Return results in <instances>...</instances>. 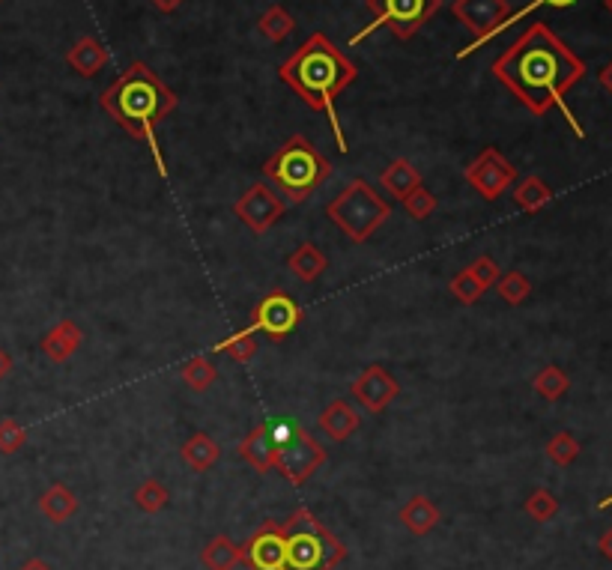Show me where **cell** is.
<instances>
[{
    "label": "cell",
    "mask_w": 612,
    "mask_h": 570,
    "mask_svg": "<svg viewBox=\"0 0 612 570\" xmlns=\"http://www.w3.org/2000/svg\"><path fill=\"white\" fill-rule=\"evenodd\" d=\"M257 30H260L269 42H284V39L296 30V18H293L281 3H272V6L260 15Z\"/></svg>",
    "instance_id": "cell-26"
},
{
    "label": "cell",
    "mask_w": 612,
    "mask_h": 570,
    "mask_svg": "<svg viewBox=\"0 0 612 570\" xmlns=\"http://www.w3.org/2000/svg\"><path fill=\"white\" fill-rule=\"evenodd\" d=\"M9 374H12V356L0 347V382L6 380Z\"/></svg>",
    "instance_id": "cell-39"
},
{
    "label": "cell",
    "mask_w": 612,
    "mask_h": 570,
    "mask_svg": "<svg viewBox=\"0 0 612 570\" xmlns=\"http://www.w3.org/2000/svg\"><path fill=\"white\" fill-rule=\"evenodd\" d=\"M326 215L347 239L362 245L392 218V206L368 180H353L344 191H338V197L329 200Z\"/></svg>",
    "instance_id": "cell-6"
},
{
    "label": "cell",
    "mask_w": 612,
    "mask_h": 570,
    "mask_svg": "<svg viewBox=\"0 0 612 570\" xmlns=\"http://www.w3.org/2000/svg\"><path fill=\"white\" fill-rule=\"evenodd\" d=\"M24 442L27 430L15 418H0V454H15L18 448H24Z\"/></svg>",
    "instance_id": "cell-36"
},
{
    "label": "cell",
    "mask_w": 612,
    "mask_h": 570,
    "mask_svg": "<svg viewBox=\"0 0 612 570\" xmlns=\"http://www.w3.org/2000/svg\"><path fill=\"white\" fill-rule=\"evenodd\" d=\"M353 397L371 412V415H380L386 412V406L401 394V382L395 380L383 365H368L353 385H350Z\"/></svg>",
    "instance_id": "cell-14"
},
{
    "label": "cell",
    "mask_w": 612,
    "mask_h": 570,
    "mask_svg": "<svg viewBox=\"0 0 612 570\" xmlns=\"http://www.w3.org/2000/svg\"><path fill=\"white\" fill-rule=\"evenodd\" d=\"M284 570H338L347 559L344 541L299 505L284 523Z\"/></svg>",
    "instance_id": "cell-5"
},
{
    "label": "cell",
    "mask_w": 612,
    "mask_h": 570,
    "mask_svg": "<svg viewBox=\"0 0 612 570\" xmlns=\"http://www.w3.org/2000/svg\"><path fill=\"white\" fill-rule=\"evenodd\" d=\"M404 203V209H407L409 215L415 218V221H424V218H430L433 212H436V206H439V200H436V194L433 191L424 189V183L418 186V189H412L401 200Z\"/></svg>",
    "instance_id": "cell-35"
},
{
    "label": "cell",
    "mask_w": 612,
    "mask_h": 570,
    "mask_svg": "<svg viewBox=\"0 0 612 570\" xmlns=\"http://www.w3.org/2000/svg\"><path fill=\"white\" fill-rule=\"evenodd\" d=\"M365 6L371 9L374 21L350 36V45L365 42L380 27H389L395 39L407 42L442 9V0H365Z\"/></svg>",
    "instance_id": "cell-8"
},
{
    "label": "cell",
    "mask_w": 612,
    "mask_h": 570,
    "mask_svg": "<svg viewBox=\"0 0 612 570\" xmlns=\"http://www.w3.org/2000/svg\"><path fill=\"white\" fill-rule=\"evenodd\" d=\"M448 290H451V296L460 302V305H475L487 290L472 278V272H469V266H463L451 281H448Z\"/></svg>",
    "instance_id": "cell-34"
},
{
    "label": "cell",
    "mask_w": 612,
    "mask_h": 570,
    "mask_svg": "<svg viewBox=\"0 0 612 570\" xmlns=\"http://www.w3.org/2000/svg\"><path fill=\"white\" fill-rule=\"evenodd\" d=\"M598 78H601V87H604V90H607V93L612 96V60L607 63V66H604V69H601V75H598Z\"/></svg>",
    "instance_id": "cell-41"
},
{
    "label": "cell",
    "mask_w": 612,
    "mask_h": 570,
    "mask_svg": "<svg viewBox=\"0 0 612 570\" xmlns=\"http://www.w3.org/2000/svg\"><path fill=\"white\" fill-rule=\"evenodd\" d=\"M469 272H472V278L484 287V290H490V287H496V281H499V263L490 257V254H481V257H475L472 263H469Z\"/></svg>",
    "instance_id": "cell-37"
},
{
    "label": "cell",
    "mask_w": 612,
    "mask_h": 570,
    "mask_svg": "<svg viewBox=\"0 0 612 570\" xmlns=\"http://www.w3.org/2000/svg\"><path fill=\"white\" fill-rule=\"evenodd\" d=\"M272 439H275L272 469H278L290 487H302L326 463V448L308 430L278 424V427H272Z\"/></svg>",
    "instance_id": "cell-7"
},
{
    "label": "cell",
    "mask_w": 612,
    "mask_h": 570,
    "mask_svg": "<svg viewBox=\"0 0 612 570\" xmlns=\"http://www.w3.org/2000/svg\"><path fill=\"white\" fill-rule=\"evenodd\" d=\"M398 520L407 526L409 535L424 538V535H430V532L439 526L442 514H439V508H436L433 499H427V496H412L407 505L398 511Z\"/></svg>",
    "instance_id": "cell-20"
},
{
    "label": "cell",
    "mask_w": 612,
    "mask_h": 570,
    "mask_svg": "<svg viewBox=\"0 0 612 570\" xmlns=\"http://www.w3.org/2000/svg\"><path fill=\"white\" fill-rule=\"evenodd\" d=\"M532 385H535V391L544 397V400H550V403H556L559 397H565L568 394V388H571V377L562 371V368H556V365H547V368H541L538 374H535V380H532Z\"/></svg>",
    "instance_id": "cell-28"
},
{
    "label": "cell",
    "mask_w": 612,
    "mask_h": 570,
    "mask_svg": "<svg viewBox=\"0 0 612 570\" xmlns=\"http://www.w3.org/2000/svg\"><path fill=\"white\" fill-rule=\"evenodd\" d=\"M36 508H39V514L48 520V523H54V526H60V523H66L69 517H75L78 514V508H81V502H78V496H75V490H69L66 484H60V481H54L39 499H36Z\"/></svg>",
    "instance_id": "cell-19"
},
{
    "label": "cell",
    "mask_w": 612,
    "mask_h": 570,
    "mask_svg": "<svg viewBox=\"0 0 612 570\" xmlns=\"http://www.w3.org/2000/svg\"><path fill=\"white\" fill-rule=\"evenodd\" d=\"M233 212L239 215V221L251 230V233H266L272 230V224L287 212V203L278 191L266 183H254L245 191L236 203Z\"/></svg>",
    "instance_id": "cell-12"
},
{
    "label": "cell",
    "mask_w": 612,
    "mask_h": 570,
    "mask_svg": "<svg viewBox=\"0 0 612 570\" xmlns=\"http://www.w3.org/2000/svg\"><path fill=\"white\" fill-rule=\"evenodd\" d=\"M380 186L389 191L392 197L404 200L409 191L421 186V174L409 159H395L383 174H380Z\"/></svg>",
    "instance_id": "cell-24"
},
{
    "label": "cell",
    "mask_w": 612,
    "mask_h": 570,
    "mask_svg": "<svg viewBox=\"0 0 612 570\" xmlns=\"http://www.w3.org/2000/svg\"><path fill=\"white\" fill-rule=\"evenodd\" d=\"M451 12L454 18L472 33V42L466 48H460V60L469 57L472 51L484 48L499 30L502 24L508 21L511 15V3L508 0H454L451 3Z\"/></svg>",
    "instance_id": "cell-9"
},
{
    "label": "cell",
    "mask_w": 612,
    "mask_h": 570,
    "mask_svg": "<svg viewBox=\"0 0 612 570\" xmlns=\"http://www.w3.org/2000/svg\"><path fill=\"white\" fill-rule=\"evenodd\" d=\"M496 293L502 296L505 305L517 308V305H523V302L532 296V281H529L523 272L511 269V272L499 275V281H496Z\"/></svg>",
    "instance_id": "cell-29"
},
{
    "label": "cell",
    "mask_w": 612,
    "mask_h": 570,
    "mask_svg": "<svg viewBox=\"0 0 612 570\" xmlns=\"http://www.w3.org/2000/svg\"><path fill=\"white\" fill-rule=\"evenodd\" d=\"M111 54L108 48L96 39V36H81L69 51H66V63L81 75V78H93L108 66Z\"/></svg>",
    "instance_id": "cell-18"
},
{
    "label": "cell",
    "mask_w": 612,
    "mask_h": 570,
    "mask_svg": "<svg viewBox=\"0 0 612 570\" xmlns=\"http://www.w3.org/2000/svg\"><path fill=\"white\" fill-rule=\"evenodd\" d=\"M463 180L478 191L484 200H499L505 191L517 183V168H514L496 147H484V150L463 168Z\"/></svg>",
    "instance_id": "cell-11"
},
{
    "label": "cell",
    "mask_w": 612,
    "mask_h": 570,
    "mask_svg": "<svg viewBox=\"0 0 612 570\" xmlns=\"http://www.w3.org/2000/svg\"><path fill=\"white\" fill-rule=\"evenodd\" d=\"M180 377H183V382H186L192 391H206L212 382L218 380V371H215V365H212L206 356H195V359H189V362L183 365Z\"/></svg>",
    "instance_id": "cell-32"
},
{
    "label": "cell",
    "mask_w": 612,
    "mask_h": 570,
    "mask_svg": "<svg viewBox=\"0 0 612 570\" xmlns=\"http://www.w3.org/2000/svg\"><path fill=\"white\" fill-rule=\"evenodd\" d=\"M132 502H135L138 511H144V514H159V511L171 502V493H168V487H165L159 478H144V481L138 484V490L132 493Z\"/></svg>",
    "instance_id": "cell-27"
},
{
    "label": "cell",
    "mask_w": 612,
    "mask_h": 570,
    "mask_svg": "<svg viewBox=\"0 0 612 570\" xmlns=\"http://www.w3.org/2000/svg\"><path fill=\"white\" fill-rule=\"evenodd\" d=\"M598 550H601V556H604L607 562H612V526L598 538Z\"/></svg>",
    "instance_id": "cell-38"
},
{
    "label": "cell",
    "mask_w": 612,
    "mask_h": 570,
    "mask_svg": "<svg viewBox=\"0 0 612 570\" xmlns=\"http://www.w3.org/2000/svg\"><path fill=\"white\" fill-rule=\"evenodd\" d=\"M329 260L326 254L314 245V242H302L290 257H287V269L302 281V284H314L323 272H326Z\"/></svg>",
    "instance_id": "cell-22"
},
{
    "label": "cell",
    "mask_w": 612,
    "mask_h": 570,
    "mask_svg": "<svg viewBox=\"0 0 612 570\" xmlns=\"http://www.w3.org/2000/svg\"><path fill=\"white\" fill-rule=\"evenodd\" d=\"M547 457L556 463V466H571L580 454H583V445L568 433V430H559L547 439Z\"/></svg>",
    "instance_id": "cell-31"
},
{
    "label": "cell",
    "mask_w": 612,
    "mask_h": 570,
    "mask_svg": "<svg viewBox=\"0 0 612 570\" xmlns=\"http://www.w3.org/2000/svg\"><path fill=\"white\" fill-rule=\"evenodd\" d=\"M242 565L248 570H284V526L266 520L242 544Z\"/></svg>",
    "instance_id": "cell-13"
},
{
    "label": "cell",
    "mask_w": 612,
    "mask_h": 570,
    "mask_svg": "<svg viewBox=\"0 0 612 570\" xmlns=\"http://www.w3.org/2000/svg\"><path fill=\"white\" fill-rule=\"evenodd\" d=\"M0 3H3V0H0Z\"/></svg>",
    "instance_id": "cell-46"
},
{
    "label": "cell",
    "mask_w": 612,
    "mask_h": 570,
    "mask_svg": "<svg viewBox=\"0 0 612 570\" xmlns=\"http://www.w3.org/2000/svg\"><path fill=\"white\" fill-rule=\"evenodd\" d=\"M278 78L311 108L329 114L335 144L341 153H347V138L341 132V117L335 102L341 93L359 78L356 63L326 36V33H311L281 66Z\"/></svg>",
    "instance_id": "cell-2"
},
{
    "label": "cell",
    "mask_w": 612,
    "mask_h": 570,
    "mask_svg": "<svg viewBox=\"0 0 612 570\" xmlns=\"http://www.w3.org/2000/svg\"><path fill=\"white\" fill-rule=\"evenodd\" d=\"M317 427L332 442H347L362 427V418H359V412H356V406L350 400H332L329 406H323V412L317 418Z\"/></svg>",
    "instance_id": "cell-17"
},
{
    "label": "cell",
    "mask_w": 612,
    "mask_h": 570,
    "mask_svg": "<svg viewBox=\"0 0 612 570\" xmlns=\"http://www.w3.org/2000/svg\"><path fill=\"white\" fill-rule=\"evenodd\" d=\"M302 323V308L299 302L287 293V290H269L254 308H251V320L248 329L251 332H263L269 341H284L290 338Z\"/></svg>",
    "instance_id": "cell-10"
},
{
    "label": "cell",
    "mask_w": 612,
    "mask_h": 570,
    "mask_svg": "<svg viewBox=\"0 0 612 570\" xmlns=\"http://www.w3.org/2000/svg\"><path fill=\"white\" fill-rule=\"evenodd\" d=\"M604 3H607V9H610V12H612V0H604Z\"/></svg>",
    "instance_id": "cell-45"
},
{
    "label": "cell",
    "mask_w": 612,
    "mask_h": 570,
    "mask_svg": "<svg viewBox=\"0 0 612 570\" xmlns=\"http://www.w3.org/2000/svg\"><path fill=\"white\" fill-rule=\"evenodd\" d=\"M99 105L129 138L147 144L159 174L168 177L165 156L156 141V129L162 120H168L177 111L180 96L147 63L135 60L114 84L105 87V93L99 96Z\"/></svg>",
    "instance_id": "cell-3"
},
{
    "label": "cell",
    "mask_w": 612,
    "mask_h": 570,
    "mask_svg": "<svg viewBox=\"0 0 612 570\" xmlns=\"http://www.w3.org/2000/svg\"><path fill=\"white\" fill-rule=\"evenodd\" d=\"M84 344V329L75 323V320H60L57 326L48 329V335L42 338V353L54 362V365H63L69 362Z\"/></svg>",
    "instance_id": "cell-16"
},
{
    "label": "cell",
    "mask_w": 612,
    "mask_h": 570,
    "mask_svg": "<svg viewBox=\"0 0 612 570\" xmlns=\"http://www.w3.org/2000/svg\"><path fill=\"white\" fill-rule=\"evenodd\" d=\"M239 457L257 472L266 475L275 463V439H272V427L269 424H257L251 427L242 442H239Z\"/></svg>",
    "instance_id": "cell-15"
},
{
    "label": "cell",
    "mask_w": 612,
    "mask_h": 570,
    "mask_svg": "<svg viewBox=\"0 0 612 570\" xmlns=\"http://www.w3.org/2000/svg\"><path fill=\"white\" fill-rule=\"evenodd\" d=\"M18 570H54V568H51L48 562H42V559H27Z\"/></svg>",
    "instance_id": "cell-42"
},
{
    "label": "cell",
    "mask_w": 612,
    "mask_h": 570,
    "mask_svg": "<svg viewBox=\"0 0 612 570\" xmlns=\"http://www.w3.org/2000/svg\"><path fill=\"white\" fill-rule=\"evenodd\" d=\"M201 565L206 570H236L242 565V547L233 544L227 535H215L201 550Z\"/></svg>",
    "instance_id": "cell-23"
},
{
    "label": "cell",
    "mask_w": 612,
    "mask_h": 570,
    "mask_svg": "<svg viewBox=\"0 0 612 570\" xmlns=\"http://www.w3.org/2000/svg\"><path fill=\"white\" fill-rule=\"evenodd\" d=\"M490 72L529 114L544 117L553 108H562L574 132L583 138V129L574 120L565 96L574 84L583 81L586 63L547 24H532L493 60Z\"/></svg>",
    "instance_id": "cell-1"
},
{
    "label": "cell",
    "mask_w": 612,
    "mask_h": 570,
    "mask_svg": "<svg viewBox=\"0 0 612 570\" xmlns=\"http://www.w3.org/2000/svg\"><path fill=\"white\" fill-rule=\"evenodd\" d=\"M577 0H541V6H556V9H565V6H574Z\"/></svg>",
    "instance_id": "cell-43"
},
{
    "label": "cell",
    "mask_w": 612,
    "mask_h": 570,
    "mask_svg": "<svg viewBox=\"0 0 612 570\" xmlns=\"http://www.w3.org/2000/svg\"><path fill=\"white\" fill-rule=\"evenodd\" d=\"M180 457H183V463H186L192 472L204 475V472H209V469L221 460V445H218L212 436H206V433L198 430V433H192V436L183 442Z\"/></svg>",
    "instance_id": "cell-21"
},
{
    "label": "cell",
    "mask_w": 612,
    "mask_h": 570,
    "mask_svg": "<svg viewBox=\"0 0 612 570\" xmlns=\"http://www.w3.org/2000/svg\"><path fill=\"white\" fill-rule=\"evenodd\" d=\"M553 200V189L541 180V177H535V174H529V177H523L520 183H517V189H514V203L523 209V212H541L547 203Z\"/></svg>",
    "instance_id": "cell-25"
},
{
    "label": "cell",
    "mask_w": 612,
    "mask_h": 570,
    "mask_svg": "<svg viewBox=\"0 0 612 570\" xmlns=\"http://www.w3.org/2000/svg\"><path fill=\"white\" fill-rule=\"evenodd\" d=\"M612 505V496H607V499H604V502H601V505H598V508H601V511H604V508H610Z\"/></svg>",
    "instance_id": "cell-44"
},
{
    "label": "cell",
    "mask_w": 612,
    "mask_h": 570,
    "mask_svg": "<svg viewBox=\"0 0 612 570\" xmlns=\"http://www.w3.org/2000/svg\"><path fill=\"white\" fill-rule=\"evenodd\" d=\"M150 3H153L156 9H162V12H174V9H180L186 0H150Z\"/></svg>",
    "instance_id": "cell-40"
},
{
    "label": "cell",
    "mask_w": 612,
    "mask_h": 570,
    "mask_svg": "<svg viewBox=\"0 0 612 570\" xmlns=\"http://www.w3.org/2000/svg\"><path fill=\"white\" fill-rule=\"evenodd\" d=\"M523 511H526L535 523H550V520L559 514V499H556L550 490L538 487V490H532L529 499L523 502Z\"/></svg>",
    "instance_id": "cell-33"
},
{
    "label": "cell",
    "mask_w": 612,
    "mask_h": 570,
    "mask_svg": "<svg viewBox=\"0 0 612 570\" xmlns=\"http://www.w3.org/2000/svg\"><path fill=\"white\" fill-rule=\"evenodd\" d=\"M215 353H221V356H230V359H236V362H251L254 359V353H257V341H254V332L245 326V329H239V332H233V335H227L224 341H218L215 344Z\"/></svg>",
    "instance_id": "cell-30"
},
{
    "label": "cell",
    "mask_w": 612,
    "mask_h": 570,
    "mask_svg": "<svg viewBox=\"0 0 612 570\" xmlns=\"http://www.w3.org/2000/svg\"><path fill=\"white\" fill-rule=\"evenodd\" d=\"M263 177L281 191L284 203H305L332 177V162L305 135H290L263 162Z\"/></svg>",
    "instance_id": "cell-4"
}]
</instances>
